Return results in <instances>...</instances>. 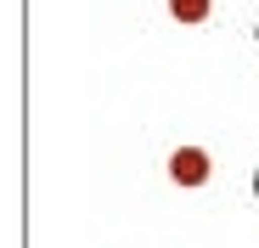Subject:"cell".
<instances>
[{"instance_id":"6da1fadb","label":"cell","mask_w":259,"mask_h":248,"mask_svg":"<svg viewBox=\"0 0 259 248\" xmlns=\"http://www.w3.org/2000/svg\"><path fill=\"white\" fill-rule=\"evenodd\" d=\"M208 170H214V163H208L203 147H175V152H169V181H175V186H203Z\"/></svg>"},{"instance_id":"3957f363","label":"cell","mask_w":259,"mask_h":248,"mask_svg":"<svg viewBox=\"0 0 259 248\" xmlns=\"http://www.w3.org/2000/svg\"><path fill=\"white\" fill-rule=\"evenodd\" d=\"M253 192H259V170H253Z\"/></svg>"},{"instance_id":"7a4b0ae2","label":"cell","mask_w":259,"mask_h":248,"mask_svg":"<svg viewBox=\"0 0 259 248\" xmlns=\"http://www.w3.org/2000/svg\"><path fill=\"white\" fill-rule=\"evenodd\" d=\"M169 12H175V23H208L214 0H169Z\"/></svg>"}]
</instances>
